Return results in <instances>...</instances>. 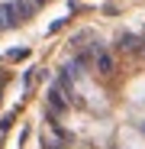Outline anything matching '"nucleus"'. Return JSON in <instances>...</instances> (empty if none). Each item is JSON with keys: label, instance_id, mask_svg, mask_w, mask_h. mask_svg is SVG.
Instances as JSON below:
<instances>
[{"label": "nucleus", "instance_id": "1", "mask_svg": "<svg viewBox=\"0 0 145 149\" xmlns=\"http://www.w3.org/2000/svg\"><path fill=\"white\" fill-rule=\"evenodd\" d=\"M48 0H0V33L23 26L26 19H32Z\"/></svg>", "mask_w": 145, "mask_h": 149}]
</instances>
